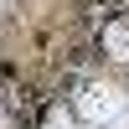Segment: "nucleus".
Masks as SVG:
<instances>
[{"mask_svg":"<svg viewBox=\"0 0 129 129\" xmlns=\"http://www.w3.org/2000/svg\"><path fill=\"white\" fill-rule=\"evenodd\" d=\"M124 114V88L109 78H83L78 88H72V119H78L83 129H103L114 124Z\"/></svg>","mask_w":129,"mask_h":129,"instance_id":"obj_1","label":"nucleus"},{"mask_svg":"<svg viewBox=\"0 0 129 129\" xmlns=\"http://www.w3.org/2000/svg\"><path fill=\"white\" fill-rule=\"evenodd\" d=\"M98 47L109 62H119V67H129V16H109L98 26Z\"/></svg>","mask_w":129,"mask_h":129,"instance_id":"obj_2","label":"nucleus"},{"mask_svg":"<svg viewBox=\"0 0 129 129\" xmlns=\"http://www.w3.org/2000/svg\"><path fill=\"white\" fill-rule=\"evenodd\" d=\"M47 129H78V119H72V109H47Z\"/></svg>","mask_w":129,"mask_h":129,"instance_id":"obj_3","label":"nucleus"}]
</instances>
